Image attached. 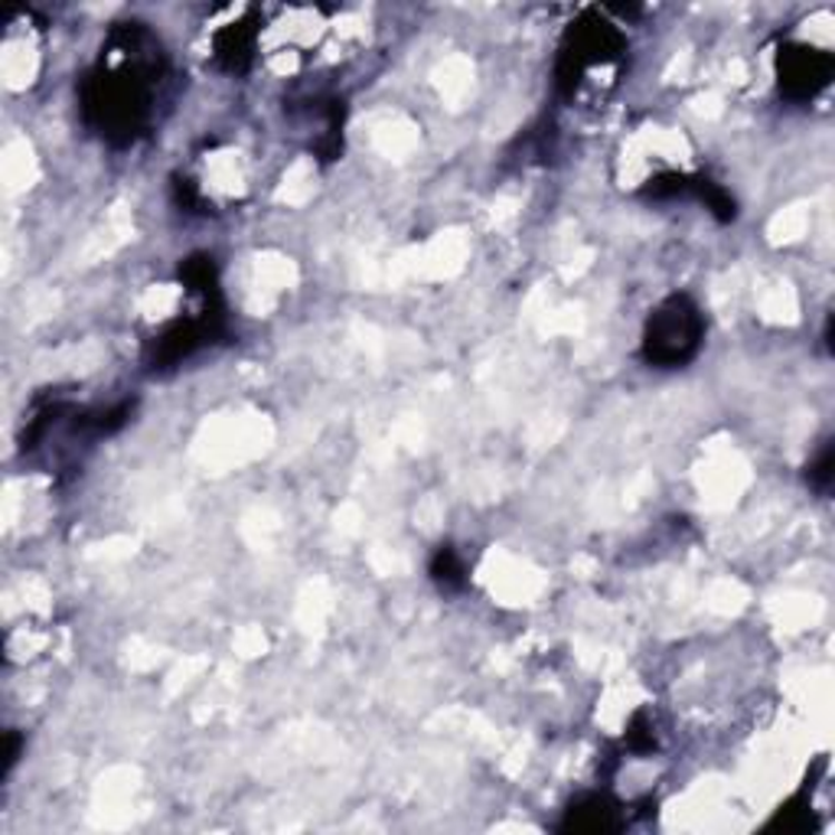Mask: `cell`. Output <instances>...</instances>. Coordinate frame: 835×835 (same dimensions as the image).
<instances>
[{
  "mask_svg": "<svg viewBox=\"0 0 835 835\" xmlns=\"http://www.w3.org/2000/svg\"><path fill=\"white\" fill-rule=\"evenodd\" d=\"M108 43L118 46L125 56H101V62L79 86V108L88 132H95L111 147H128L154 125L157 91L171 69L157 37L144 23L115 27Z\"/></svg>",
  "mask_w": 835,
  "mask_h": 835,
  "instance_id": "6da1fadb",
  "label": "cell"
},
{
  "mask_svg": "<svg viewBox=\"0 0 835 835\" xmlns=\"http://www.w3.org/2000/svg\"><path fill=\"white\" fill-rule=\"evenodd\" d=\"M705 340V317L689 294H672L650 313L643 327V359L660 369H679Z\"/></svg>",
  "mask_w": 835,
  "mask_h": 835,
  "instance_id": "7a4b0ae2",
  "label": "cell"
},
{
  "mask_svg": "<svg viewBox=\"0 0 835 835\" xmlns=\"http://www.w3.org/2000/svg\"><path fill=\"white\" fill-rule=\"evenodd\" d=\"M627 52V40L608 17L598 10H584L562 40L559 62H555V86L562 95H574L588 69L620 62Z\"/></svg>",
  "mask_w": 835,
  "mask_h": 835,
  "instance_id": "3957f363",
  "label": "cell"
},
{
  "mask_svg": "<svg viewBox=\"0 0 835 835\" xmlns=\"http://www.w3.org/2000/svg\"><path fill=\"white\" fill-rule=\"evenodd\" d=\"M203 308L193 317H179L171 327H164L151 347H147V369L154 372H164V369H174L176 362L190 359L196 350L210 347L222 340L229 333L225 327V301H222V291H213V294H203L200 298Z\"/></svg>",
  "mask_w": 835,
  "mask_h": 835,
  "instance_id": "277c9868",
  "label": "cell"
},
{
  "mask_svg": "<svg viewBox=\"0 0 835 835\" xmlns=\"http://www.w3.org/2000/svg\"><path fill=\"white\" fill-rule=\"evenodd\" d=\"M833 52L806 43H784L777 49V86L790 101H809L833 82Z\"/></svg>",
  "mask_w": 835,
  "mask_h": 835,
  "instance_id": "5b68a950",
  "label": "cell"
},
{
  "mask_svg": "<svg viewBox=\"0 0 835 835\" xmlns=\"http://www.w3.org/2000/svg\"><path fill=\"white\" fill-rule=\"evenodd\" d=\"M623 813L611 793H584L569 803L559 833H577V835H608L623 829Z\"/></svg>",
  "mask_w": 835,
  "mask_h": 835,
  "instance_id": "8992f818",
  "label": "cell"
},
{
  "mask_svg": "<svg viewBox=\"0 0 835 835\" xmlns=\"http://www.w3.org/2000/svg\"><path fill=\"white\" fill-rule=\"evenodd\" d=\"M255 40H259V30L252 20H239V23H229L216 33V59L225 72H249L252 69V59H255Z\"/></svg>",
  "mask_w": 835,
  "mask_h": 835,
  "instance_id": "52a82bcc",
  "label": "cell"
},
{
  "mask_svg": "<svg viewBox=\"0 0 835 835\" xmlns=\"http://www.w3.org/2000/svg\"><path fill=\"white\" fill-rule=\"evenodd\" d=\"M689 196H696L699 203H705V210L718 222H735V216H738L735 196L725 186H718L715 179H708V176H692Z\"/></svg>",
  "mask_w": 835,
  "mask_h": 835,
  "instance_id": "ba28073f",
  "label": "cell"
},
{
  "mask_svg": "<svg viewBox=\"0 0 835 835\" xmlns=\"http://www.w3.org/2000/svg\"><path fill=\"white\" fill-rule=\"evenodd\" d=\"M431 572V581L438 584L440 591H464L467 588V565L464 559L450 548V545H440L428 565Z\"/></svg>",
  "mask_w": 835,
  "mask_h": 835,
  "instance_id": "9c48e42d",
  "label": "cell"
},
{
  "mask_svg": "<svg viewBox=\"0 0 835 835\" xmlns=\"http://www.w3.org/2000/svg\"><path fill=\"white\" fill-rule=\"evenodd\" d=\"M657 748V735H653V721L647 711H637L627 725V750L633 754H650Z\"/></svg>",
  "mask_w": 835,
  "mask_h": 835,
  "instance_id": "30bf717a",
  "label": "cell"
},
{
  "mask_svg": "<svg viewBox=\"0 0 835 835\" xmlns=\"http://www.w3.org/2000/svg\"><path fill=\"white\" fill-rule=\"evenodd\" d=\"M833 467H835V447L833 440L819 450V457L806 467V484L813 486L816 493H829V486H833Z\"/></svg>",
  "mask_w": 835,
  "mask_h": 835,
  "instance_id": "8fae6325",
  "label": "cell"
},
{
  "mask_svg": "<svg viewBox=\"0 0 835 835\" xmlns=\"http://www.w3.org/2000/svg\"><path fill=\"white\" fill-rule=\"evenodd\" d=\"M692 176L682 174H660L650 179V186L643 190V196L650 200H676V196H689Z\"/></svg>",
  "mask_w": 835,
  "mask_h": 835,
  "instance_id": "7c38bea8",
  "label": "cell"
},
{
  "mask_svg": "<svg viewBox=\"0 0 835 835\" xmlns=\"http://www.w3.org/2000/svg\"><path fill=\"white\" fill-rule=\"evenodd\" d=\"M174 200L176 206H183L186 213H210L206 210V200L200 193V186L186 176H174Z\"/></svg>",
  "mask_w": 835,
  "mask_h": 835,
  "instance_id": "4fadbf2b",
  "label": "cell"
},
{
  "mask_svg": "<svg viewBox=\"0 0 835 835\" xmlns=\"http://www.w3.org/2000/svg\"><path fill=\"white\" fill-rule=\"evenodd\" d=\"M20 748H23V738L17 731H7V750H3V777L13 770V764L20 760Z\"/></svg>",
  "mask_w": 835,
  "mask_h": 835,
  "instance_id": "5bb4252c",
  "label": "cell"
}]
</instances>
